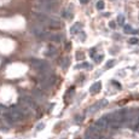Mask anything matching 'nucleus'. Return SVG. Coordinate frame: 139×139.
Here are the masks:
<instances>
[{
    "label": "nucleus",
    "instance_id": "obj_7",
    "mask_svg": "<svg viewBox=\"0 0 139 139\" xmlns=\"http://www.w3.org/2000/svg\"><path fill=\"white\" fill-rule=\"evenodd\" d=\"M123 32H125V34H132L133 33V28L131 27L130 24H125L123 26Z\"/></svg>",
    "mask_w": 139,
    "mask_h": 139
},
{
    "label": "nucleus",
    "instance_id": "obj_14",
    "mask_svg": "<svg viewBox=\"0 0 139 139\" xmlns=\"http://www.w3.org/2000/svg\"><path fill=\"white\" fill-rule=\"evenodd\" d=\"M102 59H103V55H99L97 58H96V62H97V63H99V62H102Z\"/></svg>",
    "mask_w": 139,
    "mask_h": 139
},
{
    "label": "nucleus",
    "instance_id": "obj_5",
    "mask_svg": "<svg viewBox=\"0 0 139 139\" xmlns=\"http://www.w3.org/2000/svg\"><path fill=\"white\" fill-rule=\"evenodd\" d=\"M48 39L51 40V41L56 42V44H59L62 41V35L60 34H50L48 35Z\"/></svg>",
    "mask_w": 139,
    "mask_h": 139
},
{
    "label": "nucleus",
    "instance_id": "obj_3",
    "mask_svg": "<svg viewBox=\"0 0 139 139\" xmlns=\"http://www.w3.org/2000/svg\"><path fill=\"white\" fill-rule=\"evenodd\" d=\"M36 1L37 4L47 6V7H51V9H55L56 5H57V0H36Z\"/></svg>",
    "mask_w": 139,
    "mask_h": 139
},
{
    "label": "nucleus",
    "instance_id": "obj_10",
    "mask_svg": "<svg viewBox=\"0 0 139 139\" xmlns=\"http://www.w3.org/2000/svg\"><path fill=\"white\" fill-rule=\"evenodd\" d=\"M47 56H55L56 55V48H53V47H50L48 48V51H47V53H46Z\"/></svg>",
    "mask_w": 139,
    "mask_h": 139
},
{
    "label": "nucleus",
    "instance_id": "obj_1",
    "mask_svg": "<svg viewBox=\"0 0 139 139\" xmlns=\"http://www.w3.org/2000/svg\"><path fill=\"white\" fill-rule=\"evenodd\" d=\"M30 32L34 36L36 37H40V39H48V35H50V33H47L41 26H32L30 27Z\"/></svg>",
    "mask_w": 139,
    "mask_h": 139
},
{
    "label": "nucleus",
    "instance_id": "obj_11",
    "mask_svg": "<svg viewBox=\"0 0 139 139\" xmlns=\"http://www.w3.org/2000/svg\"><path fill=\"white\" fill-rule=\"evenodd\" d=\"M97 9L98 10H103V9H104V1H103V0H99V1L97 3Z\"/></svg>",
    "mask_w": 139,
    "mask_h": 139
},
{
    "label": "nucleus",
    "instance_id": "obj_17",
    "mask_svg": "<svg viewBox=\"0 0 139 139\" xmlns=\"http://www.w3.org/2000/svg\"><path fill=\"white\" fill-rule=\"evenodd\" d=\"M80 3H81V4H87L88 0H80Z\"/></svg>",
    "mask_w": 139,
    "mask_h": 139
},
{
    "label": "nucleus",
    "instance_id": "obj_8",
    "mask_svg": "<svg viewBox=\"0 0 139 139\" xmlns=\"http://www.w3.org/2000/svg\"><path fill=\"white\" fill-rule=\"evenodd\" d=\"M117 24L125 26V16H123V15H119V16H117Z\"/></svg>",
    "mask_w": 139,
    "mask_h": 139
},
{
    "label": "nucleus",
    "instance_id": "obj_15",
    "mask_svg": "<svg viewBox=\"0 0 139 139\" xmlns=\"http://www.w3.org/2000/svg\"><path fill=\"white\" fill-rule=\"evenodd\" d=\"M109 27L114 29V28H116V23H115V22H114V21H111L110 23H109Z\"/></svg>",
    "mask_w": 139,
    "mask_h": 139
},
{
    "label": "nucleus",
    "instance_id": "obj_12",
    "mask_svg": "<svg viewBox=\"0 0 139 139\" xmlns=\"http://www.w3.org/2000/svg\"><path fill=\"white\" fill-rule=\"evenodd\" d=\"M138 39H137V37H131L130 40H128V42H130V44H132V45H135V44H138Z\"/></svg>",
    "mask_w": 139,
    "mask_h": 139
},
{
    "label": "nucleus",
    "instance_id": "obj_4",
    "mask_svg": "<svg viewBox=\"0 0 139 139\" xmlns=\"http://www.w3.org/2000/svg\"><path fill=\"white\" fill-rule=\"evenodd\" d=\"M48 26L51 28H60V26H62V23H60V21L57 17H50V19H48Z\"/></svg>",
    "mask_w": 139,
    "mask_h": 139
},
{
    "label": "nucleus",
    "instance_id": "obj_13",
    "mask_svg": "<svg viewBox=\"0 0 139 139\" xmlns=\"http://www.w3.org/2000/svg\"><path fill=\"white\" fill-rule=\"evenodd\" d=\"M115 64V60H109V62H108L107 63V65H105V68H107V69H109V68H111V67H112V65Z\"/></svg>",
    "mask_w": 139,
    "mask_h": 139
},
{
    "label": "nucleus",
    "instance_id": "obj_9",
    "mask_svg": "<svg viewBox=\"0 0 139 139\" xmlns=\"http://www.w3.org/2000/svg\"><path fill=\"white\" fill-rule=\"evenodd\" d=\"M99 90H100V83H99V82L94 83V85L92 86V88H91V91H92V92H98Z\"/></svg>",
    "mask_w": 139,
    "mask_h": 139
},
{
    "label": "nucleus",
    "instance_id": "obj_6",
    "mask_svg": "<svg viewBox=\"0 0 139 139\" xmlns=\"http://www.w3.org/2000/svg\"><path fill=\"white\" fill-rule=\"evenodd\" d=\"M81 28H82V24L81 23H75L73 27H71V29H70V33L71 34H76V33H79L80 30H81Z\"/></svg>",
    "mask_w": 139,
    "mask_h": 139
},
{
    "label": "nucleus",
    "instance_id": "obj_2",
    "mask_svg": "<svg viewBox=\"0 0 139 139\" xmlns=\"http://www.w3.org/2000/svg\"><path fill=\"white\" fill-rule=\"evenodd\" d=\"M33 16H34V18L36 19L37 22H40V23H48L50 17H48L46 14H44V12H40V11H39V12H34Z\"/></svg>",
    "mask_w": 139,
    "mask_h": 139
},
{
    "label": "nucleus",
    "instance_id": "obj_16",
    "mask_svg": "<svg viewBox=\"0 0 139 139\" xmlns=\"http://www.w3.org/2000/svg\"><path fill=\"white\" fill-rule=\"evenodd\" d=\"M76 58H78V59H82L83 55H82V53H78V55H76Z\"/></svg>",
    "mask_w": 139,
    "mask_h": 139
}]
</instances>
